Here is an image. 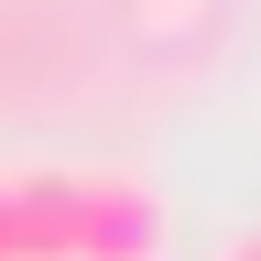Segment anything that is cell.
Masks as SVG:
<instances>
[{"label": "cell", "instance_id": "cell-1", "mask_svg": "<svg viewBox=\"0 0 261 261\" xmlns=\"http://www.w3.org/2000/svg\"><path fill=\"white\" fill-rule=\"evenodd\" d=\"M76 261H163V196L130 163H76Z\"/></svg>", "mask_w": 261, "mask_h": 261}, {"label": "cell", "instance_id": "cell-3", "mask_svg": "<svg viewBox=\"0 0 261 261\" xmlns=\"http://www.w3.org/2000/svg\"><path fill=\"white\" fill-rule=\"evenodd\" d=\"M218 261H261V240H240V250H218Z\"/></svg>", "mask_w": 261, "mask_h": 261}, {"label": "cell", "instance_id": "cell-2", "mask_svg": "<svg viewBox=\"0 0 261 261\" xmlns=\"http://www.w3.org/2000/svg\"><path fill=\"white\" fill-rule=\"evenodd\" d=\"M0 261H11V185H0Z\"/></svg>", "mask_w": 261, "mask_h": 261}]
</instances>
